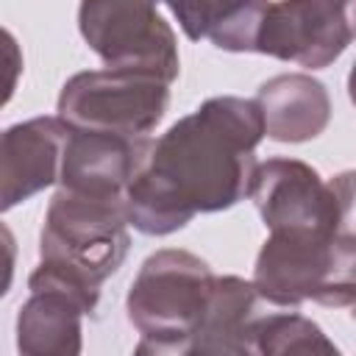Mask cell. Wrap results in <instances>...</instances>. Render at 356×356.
<instances>
[{
    "label": "cell",
    "mask_w": 356,
    "mask_h": 356,
    "mask_svg": "<svg viewBox=\"0 0 356 356\" xmlns=\"http://www.w3.org/2000/svg\"><path fill=\"white\" fill-rule=\"evenodd\" d=\"M264 136L256 100L236 95L203 100L150 142L125 192L131 225L147 236H167L197 214L236 206L250 192Z\"/></svg>",
    "instance_id": "6da1fadb"
},
{
    "label": "cell",
    "mask_w": 356,
    "mask_h": 356,
    "mask_svg": "<svg viewBox=\"0 0 356 356\" xmlns=\"http://www.w3.org/2000/svg\"><path fill=\"white\" fill-rule=\"evenodd\" d=\"M270 0H217L206 22V39L228 53H256Z\"/></svg>",
    "instance_id": "9a60e30c"
},
{
    "label": "cell",
    "mask_w": 356,
    "mask_h": 356,
    "mask_svg": "<svg viewBox=\"0 0 356 356\" xmlns=\"http://www.w3.org/2000/svg\"><path fill=\"white\" fill-rule=\"evenodd\" d=\"M214 3H217V0H214Z\"/></svg>",
    "instance_id": "ffe728a7"
},
{
    "label": "cell",
    "mask_w": 356,
    "mask_h": 356,
    "mask_svg": "<svg viewBox=\"0 0 356 356\" xmlns=\"http://www.w3.org/2000/svg\"><path fill=\"white\" fill-rule=\"evenodd\" d=\"M267 303L253 281L239 275H217L206 320L197 331L192 353H234L248 356V331L250 323L261 314Z\"/></svg>",
    "instance_id": "4fadbf2b"
},
{
    "label": "cell",
    "mask_w": 356,
    "mask_h": 356,
    "mask_svg": "<svg viewBox=\"0 0 356 356\" xmlns=\"http://www.w3.org/2000/svg\"><path fill=\"white\" fill-rule=\"evenodd\" d=\"M253 100L273 142L300 145L320 136L331 122L328 89L306 72H284L264 81Z\"/></svg>",
    "instance_id": "7c38bea8"
},
{
    "label": "cell",
    "mask_w": 356,
    "mask_h": 356,
    "mask_svg": "<svg viewBox=\"0 0 356 356\" xmlns=\"http://www.w3.org/2000/svg\"><path fill=\"white\" fill-rule=\"evenodd\" d=\"M28 300L17 312V348L25 356H78L83 348L81 317L92 314L100 289L67 270L39 261L28 275Z\"/></svg>",
    "instance_id": "9c48e42d"
},
{
    "label": "cell",
    "mask_w": 356,
    "mask_h": 356,
    "mask_svg": "<svg viewBox=\"0 0 356 356\" xmlns=\"http://www.w3.org/2000/svg\"><path fill=\"white\" fill-rule=\"evenodd\" d=\"M70 125L56 117H31L3 131L0 142V209L8 211L17 203L58 184Z\"/></svg>",
    "instance_id": "30bf717a"
},
{
    "label": "cell",
    "mask_w": 356,
    "mask_h": 356,
    "mask_svg": "<svg viewBox=\"0 0 356 356\" xmlns=\"http://www.w3.org/2000/svg\"><path fill=\"white\" fill-rule=\"evenodd\" d=\"M217 275L181 248L150 253L131 281L125 312L139 331L136 353H192Z\"/></svg>",
    "instance_id": "3957f363"
},
{
    "label": "cell",
    "mask_w": 356,
    "mask_h": 356,
    "mask_svg": "<svg viewBox=\"0 0 356 356\" xmlns=\"http://www.w3.org/2000/svg\"><path fill=\"white\" fill-rule=\"evenodd\" d=\"M248 353L284 356V353H337V345L317 323L298 312H261L248 331Z\"/></svg>",
    "instance_id": "5bb4252c"
},
{
    "label": "cell",
    "mask_w": 356,
    "mask_h": 356,
    "mask_svg": "<svg viewBox=\"0 0 356 356\" xmlns=\"http://www.w3.org/2000/svg\"><path fill=\"white\" fill-rule=\"evenodd\" d=\"M159 3H167V8L175 14L181 31L192 42H200L206 36V22H209L214 0H159Z\"/></svg>",
    "instance_id": "2e32d148"
},
{
    "label": "cell",
    "mask_w": 356,
    "mask_h": 356,
    "mask_svg": "<svg viewBox=\"0 0 356 356\" xmlns=\"http://www.w3.org/2000/svg\"><path fill=\"white\" fill-rule=\"evenodd\" d=\"M128 225L125 200L92 197L58 186L44 211L39 259L64 264L103 286V281L111 278L128 256Z\"/></svg>",
    "instance_id": "277c9868"
},
{
    "label": "cell",
    "mask_w": 356,
    "mask_h": 356,
    "mask_svg": "<svg viewBox=\"0 0 356 356\" xmlns=\"http://www.w3.org/2000/svg\"><path fill=\"white\" fill-rule=\"evenodd\" d=\"M353 42L356 0H270L256 53L323 70Z\"/></svg>",
    "instance_id": "ba28073f"
},
{
    "label": "cell",
    "mask_w": 356,
    "mask_h": 356,
    "mask_svg": "<svg viewBox=\"0 0 356 356\" xmlns=\"http://www.w3.org/2000/svg\"><path fill=\"white\" fill-rule=\"evenodd\" d=\"M78 31L106 67H128L175 81L178 39L159 14V0H81Z\"/></svg>",
    "instance_id": "8992f818"
},
{
    "label": "cell",
    "mask_w": 356,
    "mask_h": 356,
    "mask_svg": "<svg viewBox=\"0 0 356 356\" xmlns=\"http://www.w3.org/2000/svg\"><path fill=\"white\" fill-rule=\"evenodd\" d=\"M150 142V136L131 139L117 134L70 128L58 186L92 197L125 200L128 184L142 167Z\"/></svg>",
    "instance_id": "8fae6325"
},
{
    "label": "cell",
    "mask_w": 356,
    "mask_h": 356,
    "mask_svg": "<svg viewBox=\"0 0 356 356\" xmlns=\"http://www.w3.org/2000/svg\"><path fill=\"white\" fill-rule=\"evenodd\" d=\"M170 108V81L145 70L106 67L67 78L56 111L70 128L145 139Z\"/></svg>",
    "instance_id": "5b68a950"
},
{
    "label": "cell",
    "mask_w": 356,
    "mask_h": 356,
    "mask_svg": "<svg viewBox=\"0 0 356 356\" xmlns=\"http://www.w3.org/2000/svg\"><path fill=\"white\" fill-rule=\"evenodd\" d=\"M350 314H353V320H356V303H353V312H350Z\"/></svg>",
    "instance_id": "d6986e66"
},
{
    "label": "cell",
    "mask_w": 356,
    "mask_h": 356,
    "mask_svg": "<svg viewBox=\"0 0 356 356\" xmlns=\"http://www.w3.org/2000/svg\"><path fill=\"white\" fill-rule=\"evenodd\" d=\"M348 97H350V103L356 106V61H353V67H350V72H348Z\"/></svg>",
    "instance_id": "e0dca14e"
},
{
    "label": "cell",
    "mask_w": 356,
    "mask_h": 356,
    "mask_svg": "<svg viewBox=\"0 0 356 356\" xmlns=\"http://www.w3.org/2000/svg\"><path fill=\"white\" fill-rule=\"evenodd\" d=\"M261 222L270 231L350 228L353 178L350 170L325 181L312 164L298 159H267L256 164L250 192ZM353 231V228H350Z\"/></svg>",
    "instance_id": "52a82bcc"
},
{
    "label": "cell",
    "mask_w": 356,
    "mask_h": 356,
    "mask_svg": "<svg viewBox=\"0 0 356 356\" xmlns=\"http://www.w3.org/2000/svg\"><path fill=\"white\" fill-rule=\"evenodd\" d=\"M253 284L275 309H298L312 300L328 309L356 303V234L350 228L270 231Z\"/></svg>",
    "instance_id": "7a4b0ae2"
},
{
    "label": "cell",
    "mask_w": 356,
    "mask_h": 356,
    "mask_svg": "<svg viewBox=\"0 0 356 356\" xmlns=\"http://www.w3.org/2000/svg\"><path fill=\"white\" fill-rule=\"evenodd\" d=\"M350 178H353V214H350V228L356 234V170H350Z\"/></svg>",
    "instance_id": "ac0fdd59"
}]
</instances>
